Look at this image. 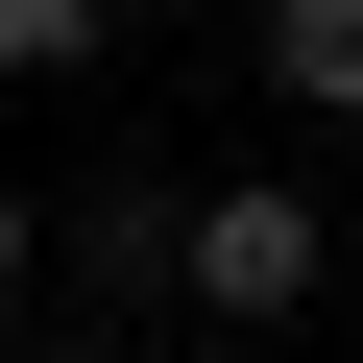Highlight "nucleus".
<instances>
[{"label":"nucleus","mask_w":363,"mask_h":363,"mask_svg":"<svg viewBox=\"0 0 363 363\" xmlns=\"http://www.w3.org/2000/svg\"><path fill=\"white\" fill-rule=\"evenodd\" d=\"M25 242H49V218H25V194H0V291H25Z\"/></svg>","instance_id":"20e7f679"},{"label":"nucleus","mask_w":363,"mask_h":363,"mask_svg":"<svg viewBox=\"0 0 363 363\" xmlns=\"http://www.w3.org/2000/svg\"><path fill=\"white\" fill-rule=\"evenodd\" d=\"M267 73H291L315 121H363V0H267Z\"/></svg>","instance_id":"f03ea898"},{"label":"nucleus","mask_w":363,"mask_h":363,"mask_svg":"<svg viewBox=\"0 0 363 363\" xmlns=\"http://www.w3.org/2000/svg\"><path fill=\"white\" fill-rule=\"evenodd\" d=\"M97 49V0H0V73H73Z\"/></svg>","instance_id":"7ed1b4c3"},{"label":"nucleus","mask_w":363,"mask_h":363,"mask_svg":"<svg viewBox=\"0 0 363 363\" xmlns=\"http://www.w3.org/2000/svg\"><path fill=\"white\" fill-rule=\"evenodd\" d=\"M315 267H339V218L315 194H194V218H169V291H194V315H315Z\"/></svg>","instance_id":"f257e3e1"}]
</instances>
